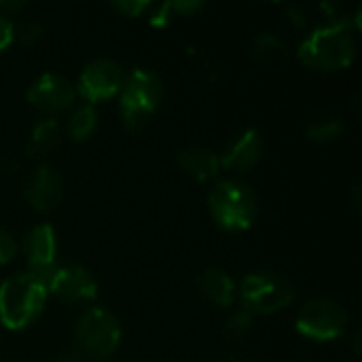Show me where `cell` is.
<instances>
[{"label":"cell","instance_id":"21","mask_svg":"<svg viewBox=\"0 0 362 362\" xmlns=\"http://www.w3.org/2000/svg\"><path fill=\"white\" fill-rule=\"evenodd\" d=\"M42 36V28L34 21H21V23H13V42L19 45H34L38 42Z\"/></svg>","mask_w":362,"mask_h":362},{"label":"cell","instance_id":"20","mask_svg":"<svg viewBox=\"0 0 362 362\" xmlns=\"http://www.w3.org/2000/svg\"><path fill=\"white\" fill-rule=\"evenodd\" d=\"M252 322H255V316L242 308V310H238V312L231 314V318L227 320L223 333H225V337L229 341H238L240 337H244L252 329Z\"/></svg>","mask_w":362,"mask_h":362},{"label":"cell","instance_id":"9","mask_svg":"<svg viewBox=\"0 0 362 362\" xmlns=\"http://www.w3.org/2000/svg\"><path fill=\"white\" fill-rule=\"evenodd\" d=\"M49 297L64 303H91L98 299L95 278L81 265H57L47 278Z\"/></svg>","mask_w":362,"mask_h":362},{"label":"cell","instance_id":"26","mask_svg":"<svg viewBox=\"0 0 362 362\" xmlns=\"http://www.w3.org/2000/svg\"><path fill=\"white\" fill-rule=\"evenodd\" d=\"M286 15H288V19H291V23L295 25V28H303L305 25V13L301 11V6H297V4H288L286 6Z\"/></svg>","mask_w":362,"mask_h":362},{"label":"cell","instance_id":"2","mask_svg":"<svg viewBox=\"0 0 362 362\" xmlns=\"http://www.w3.org/2000/svg\"><path fill=\"white\" fill-rule=\"evenodd\" d=\"M47 284L30 272L15 274L0 284V325L8 331L30 327L45 310Z\"/></svg>","mask_w":362,"mask_h":362},{"label":"cell","instance_id":"22","mask_svg":"<svg viewBox=\"0 0 362 362\" xmlns=\"http://www.w3.org/2000/svg\"><path fill=\"white\" fill-rule=\"evenodd\" d=\"M110 6H112L119 15L134 19V17H140L142 13H146V11L151 8V2H146V0H115Z\"/></svg>","mask_w":362,"mask_h":362},{"label":"cell","instance_id":"15","mask_svg":"<svg viewBox=\"0 0 362 362\" xmlns=\"http://www.w3.org/2000/svg\"><path fill=\"white\" fill-rule=\"evenodd\" d=\"M178 168L193 180H199V182L210 180L221 170L218 153L202 144L187 146L178 153Z\"/></svg>","mask_w":362,"mask_h":362},{"label":"cell","instance_id":"19","mask_svg":"<svg viewBox=\"0 0 362 362\" xmlns=\"http://www.w3.org/2000/svg\"><path fill=\"white\" fill-rule=\"evenodd\" d=\"M98 119H100V117H98L95 106H91V104H81V106H76V108L72 110L70 119H68V134H70V138H72V140H78V142L87 140V138L95 132Z\"/></svg>","mask_w":362,"mask_h":362},{"label":"cell","instance_id":"1","mask_svg":"<svg viewBox=\"0 0 362 362\" xmlns=\"http://www.w3.org/2000/svg\"><path fill=\"white\" fill-rule=\"evenodd\" d=\"M352 17H335L314 28L299 45V59L314 72H339L352 66L356 57Z\"/></svg>","mask_w":362,"mask_h":362},{"label":"cell","instance_id":"11","mask_svg":"<svg viewBox=\"0 0 362 362\" xmlns=\"http://www.w3.org/2000/svg\"><path fill=\"white\" fill-rule=\"evenodd\" d=\"M28 272L47 284V278L57 267V238L51 225H36L23 240Z\"/></svg>","mask_w":362,"mask_h":362},{"label":"cell","instance_id":"8","mask_svg":"<svg viewBox=\"0 0 362 362\" xmlns=\"http://www.w3.org/2000/svg\"><path fill=\"white\" fill-rule=\"evenodd\" d=\"M125 78L127 74L119 62L100 57V59L89 62L83 68L74 89H76V95L85 100V104L95 106L98 102H106L119 95L125 85Z\"/></svg>","mask_w":362,"mask_h":362},{"label":"cell","instance_id":"4","mask_svg":"<svg viewBox=\"0 0 362 362\" xmlns=\"http://www.w3.org/2000/svg\"><path fill=\"white\" fill-rule=\"evenodd\" d=\"M161 78L144 68H136L127 74L125 85L119 93V108L127 129H140L163 102Z\"/></svg>","mask_w":362,"mask_h":362},{"label":"cell","instance_id":"5","mask_svg":"<svg viewBox=\"0 0 362 362\" xmlns=\"http://www.w3.org/2000/svg\"><path fill=\"white\" fill-rule=\"evenodd\" d=\"M238 297L242 308L252 316H269L286 310L295 301L297 293L295 286L276 272H252L240 282Z\"/></svg>","mask_w":362,"mask_h":362},{"label":"cell","instance_id":"13","mask_svg":"<svg viewBox=\"0 0 362 362\" xmlns=\"http://www.w3.org/2000/svg\"><path fill=\"white\" fill-rule=\"evenodd\" d=\"M265 151V142L261 132L257 129H244L242 134H238L229 146L218 155L221 168L223 170H233V172H248L250 168H255Z\"/></svg>","mask_w":362,"mask_h":362},{"label":"cell","instance_id":"17","mask_svg":"<svg viewBox=\"0 0 362 362\" xmlns=\"http://www.w3.org/2000/svg\"><path fill=\"white\" fill-rule=\"evenodd\" d=\"M346 129L344 119L333 112V110H314L308 119H305V136L312 142H333L337 140Z\"/></svg>","mask_w":362,"mask_h":362},{"label":"cell","instance_id":"16","mask_svg":"<svg viewBox=\"0 0 362 362\" xmlns=\"http://www.w3.org/2000/svg\"><path fill=\"white\" fill-rule=\"evenodd\" d=\"M252 57L261 66L282 68L291 57V49L280 36H276L272 32H263L252 40Z\"/></svg>","mask_w":362,"mask_h":362},{"label":"cell","instance_id":"28","mask_svg":"<svg viewBox=\"0 0 362 362\" xmlns=\"http://www.w3.org/2000/svg\"><path fill=\"white\" fill-rule=\"evenodd\" d=\"M218 362H238V361H235L233 356H225V358H221V361H218Z\"/></svg>","mask_w":362,"mask_h":362},{"label":"cell","instance_id":"24","mask_svg":"<svg viewBox=\"0 0 362 362\" xmlns=\"http://www.w3.org/2000/svg\"><path fill=\"white\" fill-rule=\"evenodd\" d=\"M170 6H172L174 17H176V15L187 17V15L199 13V11L204 8V2H202V0H174V2H170Z\"/></svg>","mask_w":362,"mask_h":362},{"label":"cell","instance_id":"29","mask_svg":"<svg viewBox=\"0 0 362 362\" xmlns=\"http://www.w3.org/2000/svg\"><path fill=\"white\" fill-rule=\"evenodd\" d=\"M95 362H104V361H95Z\"/></svg>","mask_w":362,"mask_h":362},{"label":"cell","instance_id":"18","mask_svg":"<svg viewBox=\"0 0 362 362\" xmlns=\"http://www.w3.org/2000/svg\"><path fill=\"white\" fill-rule=\"evenodd\" d=\"M62 142V127L55 117H45L36 121L30 132L28 153L32 157H49Z\"/></svg>","mask_w":362,"mask_h":362},{"label":"cell","instance_id":"23","mask_svg":"<svg viewBox=\"0 0 362 362\" xmlns=\"http://www.w3.org/2000/svg\"><path fill=\"white\" fill-rule=\"evenodd\" d=\"M17 255V242L11 233L0 229V265H6Z\"/></svg>","mask_w":362,"mask_h":362},{"label":"cell","instance_id":"12","mask_svg":"<svg viewBox=\"0 0 362 362\" xmlns=\"http://www.w3.org/2000/svg\"><path fill=\"white\" fill-rule=\"evenodd\" d=\"M23 195H25V199L34 212H40V214L53 212L62 204V195H64L62 176L51 165L40 163L32 172Z\"/></svg>","mask_w":362,"mask_h":362},{"label":"cell","instance_id":"3","mask_svg":"<svg viewBox=\"0 0 362 362\" xmlns=\"http://www.w3.org/2000/svg\"><path fill=\"white\" fill-rule=\"evenodd\" d=\"M208 208L214 223L223 231L242 233L252 227L259 212V199L248 185L227 178L212 187L208 195Z\"/></svg>","mask_w":362,"mask_h":362},{"label":"cell","instance_id":"14","mask_svg":"<svg viewBox=\"0 0 362 362\" xmlns=\"http://www.w3.org/2000/svg\"><path fill=\"white\" fill-rule=\"evenodd\" d=\"M197 293L216 308H231L238 297V286L223 269L210 267L199 274Z\"/></svg>","mask_w":362,"mask_h":362},{"label":"cell","instance_id":"25","mask_svg":"<svg viewBox=\"0 0 362 362\" xmlns=\"http://www.w3.org/2000/svg\"><path fill=\"white\" fill-rule=\"evenodd\" d=\"M13 19L0 13V53H4L13 45Z\"/></svg>","mask_w":362,"mask_h":362},{"label":"cell","instance_id":"27","mask_svg":"<svg viewBox=\"0 0 362 362\" xmlns=\"http://www.w3.org/2000/svg\"><path fill=\"white\" fill-rule=\"evenodd\" d=\"M53 362H85L83 361V356L76 352V350H66V352H62V354H57Z\"/></svg>","mask_w":362,"mask_h":362},{"label":"cell","instance_id":"6","mask_svg":"<svg viewBox=\"0 0 362 362\" xmlns=\"http://www.w3.org/2000/svg\"><path fill=\"white\" fill-rule=\"evenodd\" d=\"M74 344L81 356L102 361L121 344V325L115 314L104 308H89L74 327Z\"/></svg>","mask_w":362,"mask_h":362},{"label":"cell","instance_id":"10","mask_svg":"<svg viewBox=\"0 0 362 362\" xmlns=\"http://www.w3.org/2000/svg\"><path fill=\"white\" fill-rule=\"evenodd\" d=\"M25 98L36 110L51 117L72 108L76 100V89L64 74L45 72L28 87Z\"/></svg>","mask_w":362,"mask_h":362},{"label":"cell","instance_id":"7","mask_svg":"<svg viewBox=\"0 0 362 362\" xmlns=\"http://www.w3.org/2000/svg\"><path fill=\"white\" fill-rule=\"evenodd\" d=\"M348 312L346 308L329 297L308 301L297 316V333L312 341H335L348 331Z\"/></svg>","mask_w":362,"mask_h":362}]
</instances>
